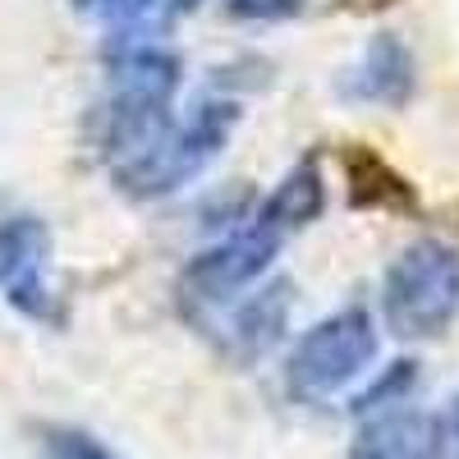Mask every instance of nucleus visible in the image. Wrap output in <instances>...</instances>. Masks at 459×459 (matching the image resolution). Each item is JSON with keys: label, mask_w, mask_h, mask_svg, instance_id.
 <instances>
[{"label": "nucleus", "mask_w": 459, "mask_h": 459, "mask_svg": "<svg viewBox=\"0 0 459 459\" xmlns=\"http://www.w3.org/2000/svg\"><path fill=\"white\" fill-rule=\"evenodd\" d=\"M459 308V257L441 239L409 244L381 281V322L400 340H432Z\"/></svg>", "instance_id": "nucleus-1"}, {"label": "nucleus", "mask_w": 459, "mask_h": 459, "mask_svg": "<svg viewBox=\"0 0 459 459\" xmlns=\"http://www.w3.org/2000/svg\"><path fill=\"white\" fill-rule=\"evenodd\" d=\"M377 359V322L368 308H340L308 326L285 359V386L294 400H331L359 381Z\"/></svg>", "instance_id": "nucleus-2"}, {"label": "nucleus", "mask_w": 459, "mask_h": 459, "mask_svg": "<svg viewBox=\"0 0 459 459\" xmlns=\"http://www.w3.org/2000/svg\"><path fill=\"white\" fill-rule=\"evenodd\" d=\"M235 125H239L235 101H203L184 125H175L157 147H152L147 157H138L125 170H115V179H120L134 198H166L221 157V147L230 143Z\"/></svg>", "instance_id": "nucleus-3"}, {"label": "nucleus", "mask_w": 459, "mask_h": 459, "mask_svg": "<svg viewBox=\"0 0 459 459\" xmlns=\"http://www.w3.org/2000/svg\"><path fill=\"white\" fill-rule=\"evenodd\" d=\"M276 248H281V235H272V230H262L253 221L239 235H230L216 248L198 253L179 276V303L188 308V317L203 322L207 308H225V303H235L244 290H253L266 276Z\"/></svg>", "instance_id": "nucleus-4"}, {"label": "nucleus", "mask_w": 459, "mask_h": 459, "mask_svg": "<svg viewBox=\"0 0 459 459\" xmlns=\"http://www.w3.org/2000/svg\"><path fill=\"white\" fill-rule=\"evenodd\" d=\"M0 294L32 322H60L51 290V230L37 216L0 221Z\"/></svg>", "instance_id": "nucleus-5"}, {"label": "nucleus", "mask_w": 459, "mask_h": 459, "mask_svg": "<svg viewBox=\"0 0 459 459\" xmlns=\"http://www.w3.org/2000/svg\"><path fill=\"white\" fill-rule=\"evenodd\" d=\"M441 413L418 409L413 400L363 413V428L350 441V459H446Z\"/></svg>", "instance_id": "nucleus-6"}, {"label": "nucleus", "mask_w": 459, "mask_h": 459, "mask_svg": "<svg viewBox=\"0 0 459 459\" xmlns=\"http://www.w3.org/2000/svg\"><path fill=\"white\" fill-rule=\"evenodd\" d=\"M290 313H294V285H290V281L262 285L257 294H248L239 308H235L225 350L235 354V359H244V363H257L262 354H272L276 344L285 340Z\"/></svg>", "instance_id": "nucleus-7"}, {"label": "nucleus", "mask_w": 459, "mask_h": 459, "mask_svg": "<svg viewBox=\"0 0 459 459\" xmlns=\"http://www.w3.org/2000/svg\"><path fill=\"white\" fill-rule=\"evenodd\" d=\"M344 97L372 106H404L413 97V56L395 32H381L344 79Z\"/></svg>", "instance_id": "nucleus-8"}, {"label": "nucleus", "mask_w": 459, "mask_h": 459, "mask_svg": "<svg viewBox=\"0 0 459 459\" xmlns=\"http://www.w3.org/2000/svg\"><path fill=\"white\" fill-rule=\"evenodd\" d=\"M340 166H344V188H350L354 207H363V212H395V216L418 212L413 184L391 161H381L372 147L350 143V147H344V157H340Z\"/></svg>", "instance_id": "nucleus-9"}, {"label": "nucleus", "mask_w": 459, "mask_h": 459, "mask_svg": "<svg viewBox=\"0 0 459 459\" xmlns=\"http://www.w3.org/2000/svg\"><path fill=\"white\" fill-rule=\"evenodd\" d=\"M322 212H326V184H322L317 157H308V161H299V166L272 188V198H266L262 212H257V225L285 239L290 230L313 225Z\"/></svg>", "instance_id": "nucleus-10"}, {"label": "nucleus", "mask_w": 459, "mask_h": 459, "mask_svg": "<svg viewBox=\"0 0 459 459\" xmlns=\"http://www.w3.org/2000/svg\"><path fill=\"white\" fill-rule=\"evenodd\" d=\"M83 14H97L106 23H120V28H166L179 14L198 10V0H74Z\"/></svg>", "instance_id": "nucleus-11"}, {"label": "nucleus", "mask_w": 459, "mask_h": 459, "mask_svg": "<svg viewBox=\"0 0 459 459\" xmlns=\"http://www.w3.org/2000/svg\"><path fill=\"white\" fill-rule=\"evenodd\" d=\"M37 450H42V459H120L101 437L69 423H47L37 432Z\"/></svg>", "instance_id": "nucleus-12"}, {"label": "nucleus", "mask_w": 459, "mask_h": 459, "mask_svg": "<svg viewBox=\"0 0 459 459\" xmlns=\"http://www.w3.org/2000/svg\"><path fill=\"white\" fill-rule=\"evenodd\" d=\"M413 386H418V363L400 359V363H391V368L381 372V377L372 381V386L354 400V413H377V409L404 404V400L413 395Z\"/></svg>", "instance_id": "nucleus-13"}, {"label": "nucleus", "mask_w": 459, "mask_h": 459, "mask_svg": "<svg viewBox=\"0 0 459 459\" xmlns=\"http://www.w3.org/2000/svg\"><path fill=\"white\" fill-rule=\"evenodd\" d=\"M225 14L244 23H281L303 14V0H225Z\"/></svg>", "instance_id": "nucleus-14"}, {"label": "nucleus", "mask_w": 459, "mask_h": 459, "mask_svg": "<svg viewBox=\"0 0 459 459\" xmlns=\"http://www.w3.org/2000/svg\"><path fill=\"white\" fill-rule=\"evenodd\" d=\"M441 423H446V446H450V455L459 459V395H455L450 409L441 413Z\"/></svg>", "instance_id": "nucleus-15"}]
</instances>
